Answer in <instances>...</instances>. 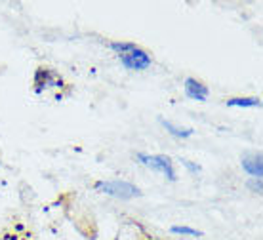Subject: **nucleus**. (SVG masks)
<instances>
[{
	"label": "nucleus",
	"instance_id": "1",
	"mask_svg": "<svg viewBox=\"0 0 263 240\" xmlns=\"http://www.w3.org/2000/svg\"><path fill=\"white\" fill-rule=\"evenodd\" d=\"M111 48L119 53L120 61H122V65L126 69L143 71V69L151 65V58L147 56V52H143L136 44H130V42H112Z\"/></svg>",
	"mask_w": 263,
	"mask_h": 240
},
{
	"label": "nucleus",
	"instance_id": "2",
	"mask_svg": "<svg viewBox=\"0 0 263 240\" xmlns=\"http://www.w3.org/2000/svg\"><path fill=\"white\" fill-rule=\"evenodd\" d=\"M96 189L109 196L122 198V200H128V198H134V196L141 195V191H139L136 185H132V183H128V181H98L96 183Z\"/></svg>",
	"mask_w": 263,
	"mask_h": 240
},
{
	"label": "nucleus",
	"instance_id": "3",
	"mask_svg": "<svg viewBox=\"0 0 263 240\" xmlns=\"http://www.w3.org/2000/svg\"><path fill=\"white\" fill-rule=\"evenodd\" d=\"M138 158L143 166L155 170V172L164 174L170 181H176V172H174L172 160L168 158V156H164V155H143V153H139Z\"/></svg>",
	"mask_w": 263,
	"mask_h": 240
},
{
	"label": "nucleus",
	"instance_id": "4",
	"mask_svg": "<svg viewBox=\"0 0 263 240\" xmlns=\"http://www.w3.org/2000/svg\"><path fill=\"white\" fill-rule=\"evenodd\" d=\"M185 94H187V98H191V99L206 101V98H208V88H206L202 82L195 80V78H187V80H185Z\"/></svg>",
	"mask_w": 263,
	"mask_h": 240
},
{
	"label": "nucleus",
	"instance_id": "5",
	"mask_svg": "<svg viewBox=\"0 0 263 240\" xmlns=\"http://www.w3.org/2000/svg\"><path fill=\"white\" fill-rule=\"evenodd\" d=\"M242 168L254 177H261L263 175V164H261V155H244L242 156Z\"/></svg>",
	"mask_w": 263,
	"mask_h": 240
},
{
	"label": "nucleus",
	"instance_id": "6",
	"mask_svg": "<svg viewBox=\"0 0 263 240\" xmlns=\"http://www.w3.org/2000/svg\"><path fill=\"white\" fill-rule=\"evenodd\" d=\"M160 124L164 126L166 130L170 132L174 137H191L193 136V130L191 128H179V126H176L174 122H170V120H160Z\"/></svg>",
	"mask_w": 263,
	"mask_h": 240
},
{
	"label": "nucleus",
	"instance_id": "7",
	"mask_svg": "<svg viewBox=\"0 0 263 240\" xmlns=\"http://www.w3.org/2000/svg\"><path fill=\"white\" fill-rule=\"evenodd\" d=\"M229 107H261L259 98H235L227 101Z\"/></svg>",
	"mask_w": 263,
	"mask_h": 240
},
{
	"label": "nucleus",
	"instance_id": "8",
	"mask_svg": "<svg viewBox=\"0 0 263 240\" xmlns=\"http://www.w3.org/2000/svg\"><path fill=\"white\" fill-rule=\"evenodd\" d=\"M172 233L174 234H189V236H200V231H197V229H191V227H185V225H174L172 227Z\"/></svg>",
	"mask_w": 263,
	"mask_h": 240
},
{
	"label": "nucleus",
	"instance_id": "9",
	"mask_svg": "<svg viewBox=\"0 0 263 240\" xmlns=\"http://www.w3.org/2000/svg\"><path fill=\"white\" fill-rule=\"evenodd\" d=\"M181 162H183V166H187V168L191 170V172H200V168H198V166H195V164H191L189 160H181Z\"/></svg>",
	"mask_w": 263,
	"mask_h": 240
}]
</instances>
